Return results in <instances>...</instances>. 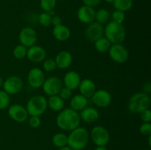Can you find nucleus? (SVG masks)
Returning a JSON list of instances; mask_svg holds the SVG:
<instances>
[{
  "label": "nucleus",
  "instance_id": "obj_13",
  "mask_svg": "<svg viewBox=\"0 0 151 150\" xmlns=\"http://www.w3.org/2000/svg\"><path fill=\"white\" fill-rule=\"evenodd\" d=\"M92 102L99 107H106L111 103V95L104 89L97 90L91 97Z\"/></svg>",
  "mask_w": 151,
  "mask_h": 150
},
{
  "label": "nucleus",
  "instance_id": "obj_29",
  "mask_svg": "<svg viewBox=\"0 0 151 150\" xmlns=\"http://www.w3.org/2000/svg\"><path fill=\"white\" fill-rule=\"evenodd\" d=\"M38 21L41 26L44 27L50 26L52 24V16L47 12L41 13L38 16Z\"/></svg>",
  "mask_w": 151,
  "mask_h": 150
},
{
  "label": "nucleus",
  "instance_id": "obj_27",
  "mask_svg": "<svg viewBox=\"0 0 151 150\" xmlns=\"http://www.w3.org/2000/svg\"><path fill=\"white\" fill-rule=\"evenodd\" d=\"M109 18H110V13L106 9L101 8L97 10V12H95L94 19L97 21V22L101 24L108 22V21L109 20Z\"/></svg>",
  "mask_w": 151,
  "mask_h": 150
},
{
  "label": "nucleus",
  "instance_id": "obj_39",
  "mask_svg": "<svg viewBox=\"0 0 151 150\" xmlns=\"http://www.w3.org/2000/svg\"><path fill=\"white\" fill-rule=\"evenodd\" d=\"M52 24L54 25V26L62 24L61 18L58 16H52Z\"/></svg>",
  "mask_w": 151,
  "mask_h": 150
},
{
  "label": "nucleus",
  "instance_id": "obj_25",
  "mask_svg": "<svg viewBox=\"0 0 151 150\" xmlns=\"http://www.w3.org/2000/svg\"><path fill=\"white\" fill-rule=\"evenodd\" d=\"M68 135L63 132H58L53 135L52 144L57 148L60 149L67 146Z\"/></svg>",
  "mask_w": 151,
  "mask_h": 150
},
{
  "label": "nucleus",
  "instance_id": "obj_31",
  "mask_svg": "<svg viewBox=\"0 0 151 150\" xmlns=\"http://www.w3.org/2000/svg\"><path fill=\"white\" fill-rule=\"evenodd\" d=\"M56 1H57V0H41L40 5H41L42 10H44V11L47 13V12L54 10Z\"/></svg>",
  "mask_w": 151,
  "mask_h": 150
},
{
  "label": "nucleus",
  "instance_id": "obj_32",
  "mask_svg": "<svg viewBox=\"0 0 151 150\" xmlns=\"http://www.w3.org/2000/svg\"><path fill=\"white\" fill-rule=\"evenodd\" d=\"M43 69L45 71L51 72L57 69V66L55 60L53 59H47L44 60L43 63Z\"/></svg>",
  "mask_w": 151,
  "mask_h": 150
},
{
  "label": "nucleus",
  "instance_id": "obj_18",
  "mask_svg": "<svg viewBox=\"0 0 151 150\" xmlns=\"http://www.w3.org/2000/svg\"><path fill=\"white\" fill-rule=\"evenodd\" d=\"M78 88L81 95L84 96L86 98H91L94 92L97 91L95 83L90 79H84L81 80Z\"/></svg>",
  "mask_w": 151,
  "mask_h": 150
},
{
  "label": "nucleus",
  "instance_id": "obj_2",
  "mask_svg": "<svg viewBox=\"0 0 151 150\" xmlns=\"http://www.w3.org/2000/svg\"><path fill=\"white\" fill-rule=\"evenodd\" d=\"M89 139V134L86 128L78 126L70 131L68 135L67 146L72 150H82L86 146Z\"/></svg>",
  "mask_w": 151,
  "mask_h": 150
},
{
  "label": "nucleus",
  "instance_id": "obj_11",
  "mask_svg": "<svg viewBox=\"0 0 151 150\" xmlns=\"http://www.w3.org/2000/svg\"><path fill=\"white\" fill-rule=\"evenodd\" d=\"M45 80L44 71L39 68H32L29 70L27 75V81L29 86L32 88H39L42 87Z\"/></svg>",
  "mask_w": 151,
  "mask_h": 150
},
{
  "label": "nucleus",
  "instance_id": "obj_16",
  "mask_svg": "<svg viewBox=\"0 0 151 150\" xmlns=\"http://www.w3.org/2000/svg\"><path fill=\"white\" fill-rule=\"evenodd\" d=\"M78 20L83 24H90L94 21L95 17V11L93 7L83 5L80 7L78 10Z\"/></svg>",
  "mask_w": 151,
  "mask_h": 150
},
{
  "label": "nucleus",
  "instance_id": "obj_9",
  "mask_svg": "<svg viewBox=\"0 0 151 150\" xmlns=\"http://www.w3.org/2000/svg\"><path fill=\"white\" fill-rule=\"evenodd\" d=\"M3 91L9 95H15L22 91L23 88V82L18 76H10L3 82Z\"/></svg>",
  "mask_w": 151,
  "mask_h": 150
},
{
  "label": "nucleus",
  "instance_id": "obj_20",
  "mask_svg": "<svg viewBox=\"0 0 151 150\" xmlns=\"http://www.w3.org/2000/svg\"><path fill=\"white\" fill-rule=\"evenodd\" d=\"M99 112L93 107H86L80 113V117L84 122L91 124L95 122L99 119Z\"/></svg>",
  "mask_w": 151,
  "mask_h": 150
},
{
  "label": "nucleus",
  "instance_id": "obj_24",
  "mask_svg": "<svg viewBox=\"0 0 151 150\" xmlns=\"http://www.w3.org/2000/svg\"><path fill=\"white\" fill-rule=\"evenodd\" d=\"M94 43L96 50L101 53L109 51V49H110L111 46L110 41L106 37H102V38H99L98 40H97Z\"/></svg>",
  "mask_w": 151,
  "mask_h": 150
},
{
  "label": "nucleus",
  "instance_id": "obj_33",
  "mask_svg": "<svg viewBox=\"0 0 151 150\" xmlns=\"http://www.w3.org/2000/svg\"><path fill=\"white\" fill-rule=\"evenodd\" d=\"M111 18H112V21H113L116 22V23L122 24V22L125 21V14L124 12L120 11V10H115L112 13Z\"/></svg>",
  "mask_w": 151,
  "mask_h": 150
},
{
  "label": "nucleus",
  "instance_id": "obj_1",
  "mask_svg": "<svg viewBox=\"0 0 151 150\" xmlns=\"http://www.w3.org/2000/svg\"><path fill=\"white\" fill-rule=\"evenodd\" d=\"M81 123V117L78 112L69 108L63 109L56 118V124L62 130L72 131L78 127Z\"/></svg>",
  "mask_w": 151,
  "mask_h": 150
},
{
  "label": "nucleus",
  "instance_id": "obj_43",
  "mask_svg": "<svg viewBox=\"0 0 151 150\" xmlns=\"http://www.w3.org/2000/svg\"><path fill=\"white\" fill-rule=\"evenodd\" d=\"M3 82H4V80H3L2 78H1V76H0V88H1V87H2Z\"/></svg>",
  "mask_w": 151,
  "mask_h": 150
},
{
  "label": "nucleus",
  "instance_id": "obj_30",
  "mask_svg": "<svg viewBox=\"0 0 151 150\" xmlns=\"http://www.w3.org/2000/svg\"><path fill=\"white\" fill-rule=\"evenodd\" d=\"M10 102V95L4 91H0V110L7 108Z\"/></svg>",
  "mask_w": 151,
  "mask_h": 150
},
{
  "label": "nucleus",
  "instance_id": "obj_37",
  "mask_svg": "<svg viewBox=\"0 0 151 150\" xmlns=\"http://www.w3.org/2000/svg\"><path fill=\"white\" fill-rule=\"evenodd\" d=\"M140 118L143 122L150 123L151 121V111L150 109H147V110L141 112L140 113Z\"/></svg>",
  "mask_w": 151,
  "mask_h": 150
},
{
  "label": "nucleus",
  "instance_id": "obj_42",
  "mask_svg": "<svg viewBox=\"0 0 151 150\" xmlns=\"http://www.w3.org/2000/svg\"><path fill=\"white\" fill-rule=\"evenodd\" d=\"M58 150H72V149L70 148V147H69V146H64V147H62V148H60Z\"/></svg>",
  "mask_w": 151,
  "mask_h": 150
},
{
  "label": "nucleus",
  "instance_id": "obj_28",
  "mask_svg": "<svg viewBox=\"0 0 151 150\" xmlns=\"http://www.w3.org/2000/svg\"><path fill=\"white\" fill-rule=\"evenodd\" d=\"M27 51V48L22 44H19L16 46L13 51V57L18 60H22L26 57Z\"/></svg>",
  "mask_w": 151,
  "mask_h": 150
},
{
  "label": "nucleus",
  "instance_id": "obj_12",
  "mask_svg": "<svg viewBox=\"0 0 151 150\" xmlns=\"http://www.w3.org/2000/svg\"><path fill=\"white\" fill-rule=\"evenodd\" d=\"M104 28L101 24L98 22H91L88 24V26L86 29V38L91 42H95L99 38L103 37Z\"/></svg>",
  "mask_w": 151,
  "mask_h": 150
},
{
  "label": "nucleus",
  "instance_id": "obj_17",
  "mask_svg": "<svg viewBox=\"0 0 151 150\" xmlns=\"http://www.w3.org/2000/svg\"><path fill=\"white\" fill-rule=\"evenodd\" d=\"M81 82V78L79 74L74 71H70L65 74L63 77L64 87L70 90H75L78 88Z\"/></svg>",
  "mask_w": 151,
  "mask_h": 150
},
{
  "label": "nucleus",
  "instance_id": "obj_44",
  "mask_svg": "<svg viewBox=\"0 0 151 150\" xmlns=\"http://www.w3.org/2000/svg\"><path fill=\"white\" fill-rule=\"evenodd\" d=\"M151 135H150V136H148V144H149V146H151Z\"/></svg>",
  "mask_w": 151,
  "mask_h": 150
},
{
  "label": "nucleus",
  "instance_id": "obj_14",
  "mask_svg": "<svg viewBox=\"0 0 151 150\" xmlns=\"http://www.w3.org/2000/svg\"><path fill=\"white\" fill-rule=\"evenodd\" d=\"M8 115L13 121L19 123L24 122L29 116L26 107L19 104H14L10 106L8 109Z\"/></svg>",
  "mask_w": 151,
  "mask_h": 150
},
{
  "label": "nucleus",
  "instance_id": "obj_45",
  "mask_svg": "<svg viewBox=\"0 0 151 150\" xmlns=\"http://www.w3.org/2000/svg\"><path fill=\"white\" fill-rule=\"evenodd\" d=\"M107 3H113L114 0H105Z\"/></svg>",
  "mask_w": 151,
  "mask_h": 150
},
{
  "label": "nucleus",
  "instance_id": "obj_26",
  "mask_svg": "<svg viewBox=\"0 0 151 150\" xmlns=\"http://www.w3.org/2000/svg\"><path fill=\"white\" fill-rule=\"evenodd\" d=\"M112 4L115 10H120L125 13V11H128L132 7L133 1L132 0H114Z\"/></svg>",
  "mask_w": 151,
  "mask_h": 150
},
{
  "label": "nucleus",
  "instance_id": "obj_34",
  "mask_svg": "<svg viewBox=\"0 0 151 150\" xmlns=\"http://www.w3.org/2000/svg\"><path fill=\"white\" fill-rule=\"evenodd\" d=\"M28 124H29V126L31 128L36 129V128H38L41 125V120L39 116H31L29 119H28Z\"/></svg>",
  "mask_w": 151,
  "mask_h": 150
},
{
  "label": "nucleus",
  "instance_id": "obj_7",
  "mask_svg": "<svg viewBox=\"0 0 151 150\" xmlns=\"http://www.w3.org/2000/svg\"><path fill=\"white\" fill-rule=\"evenodd\" d=\"M109 54L111 60L118 63H123L128 60L129 52L122 44H111L109 50Z\"/></svg>",
  "mask_w": 151,
  "mask_h": 150
},
{
  "label": "nucleus",
  "instance_id": "obj_6",
  "mask_svg": "<svg viewBox=\"0 0 151 150\" xmlns=\"http://www.w3.org/2000/svg\"><path fill=\"white\" fill-rule=\"evenodd\" d=\"M90 135L94 144L97 146H106L110 141V134L103 126H94Z\"/></svg>",
  "mask_w": 151,
  "mask_h": 150
},
{
  "label": "nucleus",
  "instance_id": "obj_10",
  "mask_svg": "<svg viewBox=\"0 0 151 150\" xmlns=\"http://www.w3.org/2000/svg\"><path fill=\"white\" fill-rule=\"evenodd\" d=\"M19 40L20 44L24 46L27 48L35 45L37 41V33L32 28L27 26L20 31L19 35Z\"/></svg>",
  "mask_w": 151,
  "mask_h": 150
},
{
  "label": "nucleus",
  "instance_id": "obj_40",
  "mask_svg": "<svg viewBox=\"0 0 151 150\" xmlns=\"http://www.w3.org/2000/svg\"><path fill=\"white\" fill-rule=\"evenodd\" d=\"M151 91V85L150 82H147V83H145L144 85V87H143V92L147 94H150Z\"/></svg>",
  "mask_w": 151,
  "mask_h": 150
},
{
  "label": "nucleus",
  "instance_id": "obj_38",
  "mask_svg": "<svg viewBox=\"0 0 151 150\" xmlns=\"http://www.w3.org/2000/svg\"><path fill=\"white\" fill-rule=\"evenodd\" d=\"M83 1L85 4V5L93 7L100 4L101 2V0H83Z\"/></svg>",
  "mask_w": 151,
  "mask_h": 150
},
{
  "label": "nucleus",
  "instance_id": "obj_3",
  "mask_svg": "<svg viewBox=\"0 0 151 150\" xmlns=\"http://www.w3.org/2000/svg\"><path fill=\"white\" fill-rule=\"evenodd\" d=\"M104 34L111 44H122L125 38V29L122 24L111 21L105 27Z\"/></svg>",
  "mask_w": 151,
  "mask_h": 150
},
{
  "label": "nucleus",
  "instance_id": "obj_5",
  "mask_svg": "<svg viewBox=\"0 0 151 150\" xmlns=\"http://www.w3.org/2000/svg\"><path fill=\"white\" fill-rule=\"evenodd\" d=\"M47 108V100L44 96L36 95L28 100L26 110L29 116H40Z\"/></svg>",
  "mask_w": 151,
  "mask_h": 150
},
{
  "label": "nucleus",
  "instance_id": "obj_23",
  "mask_svg": "<svg viewBox=\"0 0 151 150\" xmlns=\"http://www.w3.org/2000/svg\"><path fill=\"white\" fill-rule=\"evenodd\" d=\"M47 106L53 111L60 112L64 107V101L58 95L51 96L47 100Z\"/></svg>",
  "mask_w": 151,
  "mask_h": 150
},
{
  "label": "nucleus",
  "instance_id": "obj_19",
  "mask_svg": "<svg viewBox=\"0 0 151 150\" xmlns=\"http://www.w3.org/2000/svg\"><path fill=\"white\" fill-rule=\"evenodd\" d=\"M57 68L65 69L69 68L72 63V56L68 51H61L55 58Z\"/></svg>",
  "mask_w": 151,
  "mask_h": 150
},
{
  "label": "nucleus",
  "instance_id": "obj_22",
  "mask_svg": "<svg viewBox=\"0 0 151 150\" xmlns=\"http://www.w3.org/2000/svg\"><path fill=\"white\" fill-rule=\"evenodd\" d=\"M53 36L59 41H66L71 35L70 29L63 24L54 26L52 29Z\"/></svg>",
  "mask_w": 151,
  "mask_h": 150
},
{
  "label": "nucleus",
  "instance_id": "obj_36",
  "mask_svg": "<svg viewBox=\"0 0 151 150\" xmlns=\"http://www.w3.org/2000/svg\"><path fill=\"white\" fill-rule=\"evenodd\" d=\"M139 131L142 135L145 136H150L151 135V124L150 123H145L143 122L139 127Z\"/></svg>",
  "mask_w": 151,
  "mask_h": 150
},
{
  "label": "nucleus",
  "instance_id": "obj_8",
  "mask_svg": "<svg viewBox=\"0 0 151 150\" xmlns=\"http://www.w3.org/2000/svg\"><path fill=\"white\" fill-rule=\"evenodd\" d=\"M62 87H63V82L60 78L57 76H50L47 79H45L41 88H43V91L45 94L51 96L58 95Z\"/></svg>",
  "mask_w": 151,
  "mask_h": 150
},
{
  "label": "nucleus",
  "instance_id": "obj_35",
  "mask_svg": "<svg viewBox=\"0 0 151 150\" xmlns=\"http://www.w3.org/2000/svg\"><path fill=\"white\" fill-rule=\"evenodd\" d=\"M58 95L64 101V100H68L72 96V90L66 88V87H62L60 91H59Z\"/></svg>",
  "mask_w": 151,
  "mask_h": 150
},
{
  "label": "nucleus",
  "instance_id": "obj_15",
  "mask_svg": "<svg viewBox=\"0 0 151 150\" xmlns=\"http://www.w3.org/2000/svg\"><path fill=\"white\" fill-rule=\"evenodd\" d=\"M47 52L43 47L38 45H33L27 48L26 57L33 63H40L45 60Z\"/></svg>",
  "mask_w": 151,
  "mask_h": 150
},
{
  "label": "nucleus",
  "instance_id": "obj_21",
  "mask_svg": "<svg viewBox=\"0 0 151 150\" xmlns=\"http://www.w3.org/2000/svg\"><path fill=\"white\" fill-rule=\"evenodd\" d=\"M87 104H88V99L86 97L81 95V94H77L71 98L70 108L77 112H81L86 107H87Z\"/></svg>",
  "mask_w": 151,
  "mask_h": 150
},
{
  "label": "nucleus",
  "instance_id": "obj_41",
  "mask_svg": "<svg viewBox=\"0 0 151 150\" xmlns=\"http://www.w3.org/2000/svg\"><path fill=\"white\" fill-rule=\"evenodd\" d=\"M94 150H108L106 146H97Z\"/></svg>",
  "mask_w": 151,
  "mask_h": 150
},
{
  "label": "nucleus",
  "instance_id": "obj_4",
  "mask_svg": "<svg viewBox=\"0 0 151 150\" xmlns=\"http://www.w3.org/2000/svg\"><path fill=\"white\" fill-rule=\"evenodd\" d=\"M150 97L144 92L137 93L131 96L128 103V108L131 113H140L150 108Z\"/></svg>",
  "mask_w": 151,
  "mask_h": 150
},
{
  "label": "nucleus",
  "instance_id": "obj_46",
  "mask_svg": "<svg viewBox=\"0 0 151 150\" xmlns=\"http://www.w3.org/2000/svg\"><path fill=\"white\" fill-rule=\"evenodd\" d=\"M62 1H63V0H62Z\"/></svg>",
  "mask_w": 151,
  "mask_h": 150
}]
</instances>
